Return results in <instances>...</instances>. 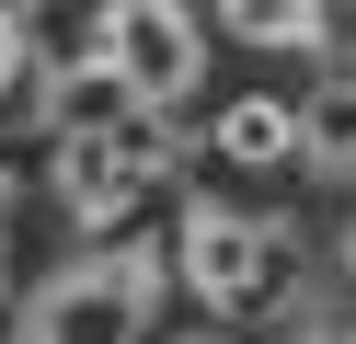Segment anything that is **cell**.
Masks as SVG:
<instances>
[{
  "instance_id": "9",
  "label": "cell",
  "mask_w": 356,
  "mask_h": 344,
  "mask_svg": "<svg viewBox=\"0 0 356 344\" xmlns=\"http://www.w3.org/2000/svg\"><path fill=\"white\" fill-rule=\"evenodd\" d=\"M12 206H24V183L0 172V298H12Z\"/></svg>"
},
{
  "instance_id": "3",
  "label": "cell",
  "mask_w": 356,
  "mask_h": 344,
  "mask_svg": "<svg viewBox=\"0 0 356 344\" xmlns=\"http://www.w3.org/2000/svg\"><path fill=\"white\" fill-rule=\"evenodd\" d=\"M161 183H172V138H161V115H127V126L58 138V206H70L81 229H127Z\"/></svg>"
},
{
  "instance_id": "8",
  "label": "cell",
  "mask_w": 356,
  "mask_h": 344,
  "mask_svg": "<svg viewBox=\"0 0 356 344\" xmlns=\"http://www.w3.org/2000/svg\"><path fill=\"white\" fill-rule=\"evenodd\" d=\"M24 81V12H0V92Z\"/></svg>"
},
{
  "instance_id": "2",
  "label": "cell",
  "mask_w": 356,
  "mask_h": 344,
  "mask_svg": "<svg viewBox=\"0 0 356 344\" xmlns=\"http://www.w3.org/2000/svg\"><path fill=\"white\" fill-rule=\"evenodd\" d=\"M172 275H184L195 298H207L218 321H253L264 298L287 287V229L253 218V206H184V229H172Z\"/></svg>"
},
{
  "instance_id": "1",
  "label": "cell",
  "mask_w": 356,
  "mask_h": 344,
  "mask_svg": "<svg viewBox=\"0 0 356 344\" xmlns=\"http://www.w3.org/2000/svg\"><path fill=\"white\" fill-rule=\"evenodd\" d=\"M161 287H172V264H161L149 241H104V252L58 264L47 287L24 298L12 344H149V321H161Z\"/></svg>"
},
{
  "instance_id": "7",
  "label": "cell",
  "mask_w": 356,
  "mask_h": 344,
  "mask_svg": "<svg viewBox=\"0 0 356 344\" xmlns=\"http://www.w3.org/2000/svg\"><path fill=\"white\" fill-rule=\"evenodd\" d=\"M230 35H264V46H322L333 23H322V12H230Z\"/></svg>"
},
{
  "instance_id": "6",
  "label": "cell",
  "mask_w": 356,
  "mask_h": 344,
  "mask_svg": "<svg viewBox=\"0 0 356 344\" xmlns=\"http://www.w3.org/2000/svg\"><path fill=\"white\" fill-rule=\"evenodd\" d=\"M218 161H241V172H276V161H299V104H230L218 115Z\"/></svg>"
},
{
  "instance_id": "10",
  "label": "cell",
  "mask_w": 356,
  "mask_h": 344,
  "mask_svg": "<svg viewBox=\"0 0 356 344\" xmlns=\"http://www.w3.org/2000/svg\"><path fill=\"white\" fill-rule=\"evenodd\" d=\"M195 344H230V333H195Z\"/></svg>"
},
{
  "instance_id": "4",
  "label": "cell",
  "mask_w": 356,
  "mask_h": 344,
  "mask_svg": "<svg viewBox=\"0 0 356 344\" xmlns=\"http://www.w3.org/2000/svg\"><path fill=\"white\" fill-rule=\"evenodd\" d=\"M92 58L138 92V115H172L195 81H207V23L172 12V0H115V12L92 23Z\"/></svg>"
},
{
  "instance_id": "5",
  "label": "cell",
  "mask_w": 356,
  "mask_h": 344,
  "mask_svg": "<svg viewBox=\"0 0 356 344\" xmlns=\"http://www.w3.org/2000/svg\"><path fill=\"white\" fill-rule=\"evenodd\" d=\"M299 161H310L322 183H356V69L299 104Z\"/></svg>"
}]
</instances>
